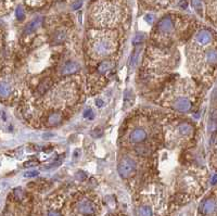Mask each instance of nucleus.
I'll return each mask as SVG.
<instances>
[{
	"label": "nucleus",
	"instance_id": "1",
	"mask_svg": "<svg viewBox=\"0 0 217 216\" xmlns=\"http://www.w3.org/2000/svg\"><path fill=\"white\" fill-rule=\"evenodd\" d=\"M191 72L205 76L217 67V38L210 44H199L192 39L187 48Z\"/></svg>",
	"mask_w": 217,
	"mask_h": 216
},
{
	"label": "nucleus",
	"instance_id": "2",
	"mask_svg": "<svg viewBox=\"0 0 217 216\" xmlns=\"http://www.w3.org/2000/svg\"><path fill=\"white\" fill-rule=\"evenodd\" d=\"M117 47L115 33L91 32L89 35V52L94 59H101L110 55Z\"/></svg>",
	"mask_w": 217,
	"mask_h": 216
},
{
	"label": "nucleus",
	"instance_id": "3",
	"mask_svg": "<svg viewBox=\"0 0 217 216\" xmlns=\"http://www.w3.org/2000/svg\"><path fill=\"white\" fill-rule=\"evenodd\" d=\"M92 21L97 26H115L121 21V7L119 2H97L92 9Z\"/></svg>",
	"mask_w": 217,
	"mask_h": 216
},
{
	"label": "nucleus",
	"instance_id": "4",
	"mask_svg": "<svg viewBox=\"0 0 217 216\" xmlns=\"http://www.w3.org/2000/svg\"><path fill=\"white\" fill-rule=\"evenodd\" d=\"M175 28H176V22H175V18H171V15L163 18L156 25L158 32L162 35H166V36L173 34L175 32Z\"/></svg>",
	"mask_w": 217,
	"mask_h": 216
},
{
	"label": "nucleus",
	"instance_id": "5",
	"mask_svg": "<svg viewBox=\"0 0 217 216\" xmlns=\"http://www.w3.org/2000/svg\"><path fill=\"white\" fill-rule=\"evenodd\" d=\"M136 170V163L131 159H124L119 164V173L122 177H129Z\"/></svg>",
	"mask_w": 217,
	"mask_h": 216
},
{
	"label": "nucleus",
	"instance_id": "6",
	"mask_svg": "<svg viewBox=\"0 0 217 216\" xmlns=\"http://www.w3.org/2000/svg\"><path fill=\"white\" fill-rule=\"evenodd\" d=\"M77 210L80 214L85 216H94L97 212V207L94 203L90 200H82L77 204Z\"/></svg>",
	"mask_w": 217,
	"mask_h": 216
},
{
	"label": "nucleus",
	"instance_id": "7",
	"mask_svg": "<svg viewBox=\"0 0 217 216\" xmlns=\"http://www.w3.org/2000/svg\"><path fill=\"white\" fill-rule=\"evenodd\" d=\"M206 15L213 24L217 25V1L206 2Z\"/></svg>",
	"mask_w": 217,
	"mask_h": 216
},
{
	"label": "nucleus",
	"instance_id": "8",
	"mask_svg": "<svg viewBox=\"0 0 217 216\" xmlns=\"http://www.w3.org/2000/svg\"><path fill=\"white\" fill-rule=\"evenodd\" d=\"M216 206L217 202L215 199H207V200H205L202 203L200 210H201V212L204 215H210V214H213L216 211Z\"/></svg>",
	"mask_w": 217,
	"mask_h": 216
},
{
	"label": "nucleus",
	"instance_id": "9",
	"mask_svg": "<svg viewBox=\"0 0 217 216\" xmlns=\"http://www.w3.org/2000/svg\"><path fill=\"white\" fill-rule=\"evenodd\" d=\"M129 138H130V141H131V142L139 143V142L143 141L144 139L147 138V133L143 130V129L137 128V129H135V130L131 131V134H130V136H129Z\"/></svg>",
	"mask_w": 217,
	"mask_h": 216
},
{
	"label": "nucleus",
	"instance_id": "10",
	"mask_svg": "<svg viewBox=\"0 0 217 216\" xmlns=\"http://www.w3.org/2000/svg\"><path fill=\"white\" fill-rule=\"evenodd\" d=\"M42 21H43L42 16H37V18H35L34 20H33V21L25 27L24 33H25V34H32L33 32H35V30L42 24Z\"/></svg>",
	"mask_w": 217,
	"mask_h": 216
},
{
	"label": "nucleus",
	"instance_id": "11",
	"mask_svg": "<svg viewBox=\"0 0 217 216\" xmlns=\"http://www.w3.org/2000/svg\"><path fill=\"white\" fill-rule=\"evenodd\" d=\"M79 69V65L75 62H69L64 65L63 69H62V74L63 75H69V74L75 73L77 70Z\"/></svg>",
	"mask_w": 217,
	"mask_h": 216
},
{
	"label": "nucleus",
	"instance_id": "12",
	"mask_svg": "<svg viewBox=\"0 0 217 216\" xmlns=\"http://www.w3.org/2000/svg\"><path fill=\"white\" fill-rule=\"evenodd\" d=\"M12 88L6 82H0V98H7L11 94Z\"/></svg>",
	"mask_w": 217,
	"mask_h": 216
},
{
	"label": "nucleus",
	"instance_id": "13",
	"mask_svg": "<svg viewBox=\"0 0 217 216\" xmlns=\"http://www.w3.org/2000/svg\"><path fill=\"white\" fill-rule=\"evenodd\" d=\"M137 216H152V210H151V207L147 206V205L140 206L138 209Z\"/></svg>",
	"mask_w": 217,
	"mask_h": 216
},
{
	"label": "nucleus",
	"instance_id": "14",
	"mask_svg": "<svg viewBox=\"0 0 217 216\" xmlns=\"http://www.w3.org/2000/svg\"><path fill=\"white\" fill-rule=\"evenodd\" d=\"M211 161H212V164H213V166H214V168H216L217 170V139H216V142H215L214 147H213Z\"/></svg>",
	"mask_w": 217,
	"mask_h": 216
},
{
	"label": "nucleus",
	"instance_id": "15",
	"mask_svg": "<svg viewBox=\"0 0 217 216\" xmlns=\"http://www.w3.org/2000/svg\"><path fill=\"white\" fill-rule=\"evenodd\" d=\"M110 69H111L110 61H103L100 64V66H99V72H100V73H104V72H106L107 70H110Z\"/></svg>",
	"mask_w": 217,
	"mask_h": 216
},
{
	"label": "nucleus",
	"instance_id": "16",
	"mask_svg": "<svg viewBox=\"0 0 217 216\" xmlns=\"http://www.w3.org/2000/svg\"><path fill=\"white\" fill-rule=\"evenodd\" d=\"M60 120H61V116H60L59 113H53L50 116V118H49L50 124H57V123L60 122Z\"/></svg>",
	"mask_w": 217,
	"mask_h": 216
},
{
	"label": "nucleus",
	"instance_id": "17",
	"mask_svg": "<svg viewBox=\"0 0 217 216\" xmlns=\"http://www.w3.org/2000/svg\"><path fill=\"white\" fill-rule=\"evenodd\" d=\"M15 15H16V18H18V20H22V18H24V15H25V12H24L23 8L18 7V9H16V11H15Z\"/></svg>",
	"mask_w": 217,
	"mask_h": 216
},
{
	"label": "nucleus",
	"instance_id": "18",
	"mask_svg": "<svg viewBox=\"0 0 217 216\" xmlns=\"http://www.w3.org/2000/svg\"><path fill=\"white\" fill-rule=\"evenodd\" d=\"M64 38H65V34H63V33H60V34L55 35L54 42H62V40H64Z\"/></svg>",
	"mask_w": 217,
	"mask_h": 216
},
{
	"label": "nucleus",
	"instance_id": "19",
	"mask_svg": "<svg viewBox=\"0 0 217 216\" xmlns=\"http://www.w3.org/2000/svg\"><path fill=\"white\" fill-rule=\"evenodd\" d=\"M144 39V36L142 34H138L137 36L134 38V44H137V42H141Z\"/></svg>",
	"mask_w": 217,
	"mask_h": 216
},
{
	"label": "nucleus",
	"instance_id": "20",
	"mask_svg": "<svg viewBox=\"0 0 217 216\" xmlns=\"http://www.w3.org/2000/svg\"><path fill=\"white\" fill-rule=\"evenodd\" d=\"M38 175V172L37 170H32V172H27L24 174V177H35Z\"/></svg>",
	"mask_w": 217,
	"mask_h": 216
},
{
	"label": "nucleus",
	"instance_id": "21",
	"mask_svg": "<svg viewBox=\"0 0 217 216\" xmlns=\"http://www.w3.org/2000/svg\"><path fill=\"white\" fill-rule=\"evenodd\" d=\"M82 5V1H76V2H73V3H72V8H73L74 10H76V9H78V8H79Z\"/></svg>",
	"mask_w": 217,
	"mask_h": 216
},
{
	"label": "nucleus",
	"instance_id": "22",
	"mask_svg": "<svg viewBox=\"0 0 217 216\" xmlns=\"http://www.w3.org/2000/svg\"><path fill=\"white\" fill-rule=\"evenodd\" d=\"M144 20H146L148 23H152L153 22V16L151 15V14H148V15H146V18H144Z\"/></svg>",
	"mask_w": 217,
	"mask_h": 216
},
{
	"label": "nucleus",
	"instance_id": "23",
	"mask_svg": "<svg viewBox=\"0 0 217 216\" xmlns=\"http://www.w3.org/2000/svg\"><path fill=\"white\" fill-rule=\"evenodd\" d=\"M90 114H91V110H90V109H88V110H87L86 112H85V114H84V117H86V118H87V117L89 116Z\"/></svg>",
	"mask_w": 217,
	"mask_h": 216
},
{
	"label": "nucleus",
	"instance_id": "24",
	"mask_svg": "<svg viewBox=\"0 0 217 216\" xmlns=\"http://www.w3.org/2000/svg\"><path fill=\"white\" fill-rule=\"evenodd\" d=\"M212 184H217V174H215L212 177Z\"/></svg>",
	"mask_w": 217,
	"mask_h": 216
},
{
	"label": "nucleus",
	"instance_id": "25",
	"mask_svg": "<svg viewBox=\"0 0 217 216\" xmlns=\"http://www.w3.org/2000/svg\"><path fill=\"white\" fill-rule=\"evenodd\" d=\"M49 216H60V214L58 213V212H50Z\"/></svg>",
	"mask_w": 217,
	"mask_h": 216
},
{
	"label": "nucleus",
	"instance_id": "26",
	"mask_svg": "<svg viewBox=\"0 0 217 216\" xmlns=\"http://www.w3.org/2000/svg\"><path fill=\"white\" fill-rule=\"evenodd\" d=\"M102 104H103V102L101 101V100H97V106H101Z\"/></svg>",
	"mask_w": 217,
	"mask_h": 216
}]
</instances>
